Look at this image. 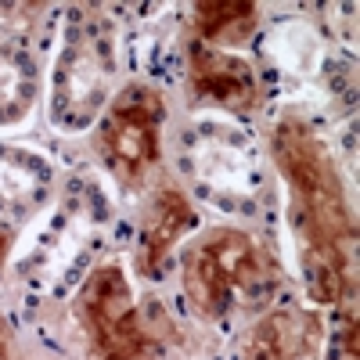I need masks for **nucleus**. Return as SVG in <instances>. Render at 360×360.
<instances>
[{
  "mask_svg": "<svg viewBox=\"0 0 360 360\" xmlns=\"http://www.w3.org/2000/svg\"><path fill=\"white\" fill-rule=\"evenodd\" d=\"M314 321L295 310L266 314L242 342V360H299L310 349Z\"/></svg>",
  "mask_w": 360,
  "mask_h": 360,
  "instance_id": "nucleus-7",
  "label": "nucleus"
},
{
  "mask_svg": "<svg viewBox=\"0 0 360 360\" xmlns=\"http://www.w3.org/2000/svg\"><path fill=\"white\" fill-rule=\"evenodd\" d=\"M159 127H162V98L152 86H127L108 108L98 152L115 180L127 188H137L144 173L159 162Z\"/></svg>",
  "mask_w": 360,
  "mask_h": 360,
  "instance_id": "nucleus-4",
  "label": "nucleus"
},
{
  "mask_svg": "<svg viewBox=\"0 0 360 360\" xmlns=\"http://www.w3.org/2000/svg\"><path fill=\"white\" fill-rule=\"evenodd\" d=\"M188 69H191V86L202 101L224 105V108H234V112L256 108L259 83L252 76V65L242 62V58L195 40L188 47Z\"/></svg>",
  "mask_w": 360,
  "mask_h": 360,
  "instance_id": "nucleus-5",
  "label": "nucleus"
},
{
  "mask_svg": "<svg viewBox=\"0 0 360 360\" xmlns=\"http://www.w3.org/2000/svg\"><path fill=\"white\" fill-rule=\"evenodd\" d=\"M8 242H11V234L0 231V266H4V256H8Z\"/></svg>",
  "mask_w": 360,
  "mask_h": 360,
  "instance_id": "nucleus-9",
  "label": "nucleus"
},
{
  "mask_svg": "<svg viewBox=\"0 0 360 360\" xmlns=\"http://www.w3.org/2000/svg\"><path fill=\"white\" fill-rule=\"evenodd\" d=\"M191 224H195V209L176 188H162L152 198V209H148V220L141 231V266L148 278L159 274L162 259L173 252V245L184 238Z\"/></svg>",
  "mask_w": 360,
  "mask_h": 360,
  "instance_id": "nucleus-6",
  "label": "nucleus"
},
{
  "mask_svg": "<svg viewBox=\"0 0 360 360\" xmlns=\"http://www.w3.org/2000/svg\"><path fill=\"white\" fill-rule=\"evenodd\" d=\"M0 360H11V353H8V346H4V339H0Z\"/></svg>",
  "mask_w": 360,
  "mask_h": 360,
  "instance_id": "nucleus-10",
  "label": "nucleus"
},
{
  "mask_svg": "<svg viewBox=\"0 0 360 360\" xmlns=\"http://www.w3.org/2000/svg\"><path fill=\"white\" fill-rule=\"evenodd\" d=\"M266 274L263 249L238 227H213L195 245L184 249L180 259V281L191 299L195 314L217 321L224 317L238 292H249Z\"/></svg>",
  "mask_w": 360,
  "mask_h": 360,
  "instance_id": "nucleus-2",
  "label": "nucleus"
},
{
  "mask_svg": "<svg viewBox=\"0 0 360 360\" xmlns=\"http://www.w3.org/2000/svg\"><path fill=\"white\" fill-rule=\"evenodd\" d=\"M278 173L288 184L292 227L299 238L307 292L314 303H342V292L353 281V242L356 227L346 205V188L324 141L295 115H285L270 137Z\"/></svg>",
  "mask_w": 360,
  "mask_h": 360,
  "instance_id": "nucleus-1",
  "label": "nucleus"
},
{
  "mask_svg": "<svg viewBox=\"0 0 360 360\" xmlns=\"http://www.w3.org/2000/svg\"><path fill=\"white\" fill-rule=\"evenodd\" d=\"M259 8L252 0H202L195 4V25L202 44H242L252 37Z\"/></svg>",
  "mask_w": 360,
  "mask_h": 360,
  "instance_id": "nucleus-8",
  "label": "nucleus"
},
{
  "mask_svg": "<svg viewBox=\"0 0 360 360\" xmlns=\"http://www.w3.org/2000/svg\"><path fill=\"white\" fill-rule=\"evenodd\" d=\"M76 314L90 339L94 360H162L155 335L141 321L127 270L119 259L90 270L76 299Z\"/></svg>",
  "mask_w": 360,
  "mask_h": 360,
  "instance_id": "nucleus-3",
  "label": "nucleus"
}]
</instances>
